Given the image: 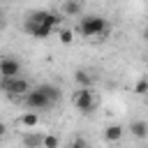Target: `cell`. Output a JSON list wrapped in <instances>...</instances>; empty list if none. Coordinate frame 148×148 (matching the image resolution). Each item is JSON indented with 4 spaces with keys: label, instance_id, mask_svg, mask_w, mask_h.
<instances>
[{
    "label": "cell",
    "instance_id": "cell-1",
    "mask_svg": "<svg viewBox=\"0 0 148 148\" xmlns=\"http://www.w3.org/2000/svg\"><path fill=\"white\" fill-rule=\"evenodd\" d=\"M106 30H109V23H106V18L99 16V14L83 16V18L79 21V28H76V32H79L81 37H99V35H104Z\"/></svg>",
    "mask_w": 148,
    "mask_h": 148
},
{
    "label": "cell",
    "instance_id": "cell-14",
    "mask_svg": "<svg viewBox=\"0 0 148 148\" xmlns=\"http://www.w3.org/2000/svg\"><path fill=\"white\" fill-rule=\"evenodd\" d=\"M74 81H76L79 86L88 88V86H92V74H88L86 69H79V72H74Z\"/></svg>",
    "mask_w": 148,
    "mask_h": 148
},
{
    "label": "cell",
    "instance_id": "cell-16",
    "mask_svg": "<svg viewBox=\"0 0 148 148\" xmlns=\"http://www.w3.org/2000/svg\"><path fill=\"white\" fill-rule=\"evenodd\" d=\"M134 92L136 95H148V79H139L136 86H134Z\"/></svg>",
    "mask_w": 148,
    "mask_h": 148
},
{
    "label": "cell",
    "instance_id": "cell-3",
    "mask_svg": "<svg viewBox=\"0 0 148 148\" xmlns=\"http://www.w3.org/2000/svg\"><path fill=\"white\" fill-rule=\"evenodd\" d=\"M2 90H5L7 95H18V97H23V95H28V92H30V83H28L23 76L2 79Z\"/></svg>",
    "mask_w": 148,
    "mask_h": 148
},
{
    "label": "cell",
    "instance_id": "cell-9",
    "mask_svg": "<svg viewBox=\"0 0 148 148\" xmlns=\"http://www.w3.org/2000/svg\"><path fill=\"white\" fill-rule=\"evenodd\" d=\"M123 134H125L123 125H118V123L106 125V130H104V141H106V143H118V141L123 139Z\"/></svg>",
    "mask_w": 148,
    "mask_h": 148
},
{
    "label": "cell",
    "instance_id": "cell-4",
    "mask_svg": "<svg viewBox=\"0 0 148 148\" xmlns=\"http://www.w3.org/2000/svg\"><path fill=\"white\" fill-rule=\"evenodd\" d=\"M23 102H25V106L32 109V111H42V109H49V106L53 104L39 88H35V90H30L28 95H23Z\"/></svg>",
    "mask_w": 148,
    "mask_h": 148
},
{
    "label": "cell",
    "instance_id": "cell-5",
    "mask_svg": "<svg viewBox=\"0 0 148 148\" xmlns=\"http://www.w3.org/2000/svg\"><path fill=\"white\" fill-rule=\"evenodd\" d=\"M25 18H30V21H35V23H46V25H51L53 30L60 25V16L58 14H53V12H46V9H37V12H30Z\"/></svg>",
    "mask_w": 148,
    "mask_h": 148
},
{
    "label": "cell",
    "instance_id": "cell-19",
    "mask_svg": "<svg viewBox=\"0 0 148 148\" xmlns=\"http://www.w3.org/2000/svg\"><path fill=\"white\" fill-rule=\"evenodd\" d=\"M146 39H148V30H146Z\"/></svg>",
    "mask_w": 148,
    "mask_h": 148
},
{
    "label": "cell",
    "instance_id": "cell-2",
    "mask_svg": "<svg viewBox=\"0 0 148 148\" xmlns=\"http://www.w3.org/2000/svg\"><path fill=\"white\" fill-rule=\"evenodd\" d=\"M72 104L79 109V111H83V113H88V111H92L95 109V92H92V88L88 86V88H79V90H74L72 92Z\"/></svg>",
    "mask_w": 148,
    "mask_h": 148
},
{
    "label": "cell",
    "instance_id": "cell-10",
    "mask_svg": "<svg viewBox=\"0 0 148 148\" xmlns=\"http://www.w3.org/2000/svg\"><path fill=\"white\" fill-rule=\"evenodd\" d=\"M130 134L136 139H146L148 136V123L146 120H132L130 123Z\"/></svg>",
    "mask_w": 148,
    "mask_h": 148
},
{
    "label": "cell",
    "instance_id": "cell-17",
    "mask_svg": "<svg viewBox=\"0 0 148 148\" xmlns=\"http://www.w3.org/2000/svg\"><path fill=\"white\" fill-rule=\"evenodd\" d=\"M60 146V139L56 134H46L44 136V148H58Z\"/></svg>",
    "mask_w": 148,
    "mask_h": 148
},
{
    "label": "cell",
    "instance_id": "cell-12",
    "mask_svg": "<svg viewBox=\"0 0 148 148\" xmlns=\"http://www.w3.org/2000/svg\"><path fill=\"white\" fill-rule=\"evenodd\" d=\"M81 14V2L79 0H65L62 2V16H79Z\"/></svg>",
    "mask_w": 148,
    "mask_h": 148
},
{
    "label": "cell",
    "instance_id": "cell-7",
    "mask_svg": "<svg viewBox=\"0 0 148 148\" xmlns=\"http://www.w3.org/2000/svg\"><path fill=\"white\" fill-rule=\"evenodd\" d=\"M0 74L2 79H14V76H21V62L12 56H5L0 60Z\"/></svg>",
    "mask_w": 148,
    "mask_h": 148
},
{
    "label": "cell",
    "instance_id": "cell-6",
    "mask_svg": "<svg viewBox=\"0 0 148 148\" xmlns=\"http://www.w3.org/2000/svg\"><path fill=\"white\" fill-rule=\"evenodd\" d=\"M23 30H25L30 37H35V39H46V37H51V32H53L51 25H46V23H35V21H30V18H25Z\"/></svg>",
    "mask_w": 148,
    "mask_h": 148
},
{
    "label": "cell",
    "instance_id": "cell-15",
    "mask_svg": "<svg viewBox=\"0 0 148 148\" xmlns=\"http://www.w3.org/2000/svg\"><path fill=\"white\" fill-rule=\"evenodd\" d=\"M58 39H60L62 44H72V42H74V30H69V28L58 30Z\"/></svg>",
    "mask_w": 148,
    "mask_h": 148
},
{
    "label": "cell",
    "instance_id": "cell-8",
    "mask_svg": "<svg viewBox=\"0 0 148 148\" xmlns=\"http://www.w3.org/2000/svg\"><path fill=\"white\" fill-rule=\"evenodd\" d=\"M44 136L46 134H42V132H25L21 143H23V148H44Z\"/></svg>",
    "mask_w": 148,
    "mask_h": 148
},
{
    "label": "cell",
    "instance_id": "cell-13",
    "mask_svg": "<svg viewBox=\"0 0 148 148\" xmlns=\"http://www.w3.org/2000/svg\"><path fill=\"white\" fill-rule=\"evenodd\" d=\"M37 88H39V90H42V92H44V95H46L51 102H58V99H60V88H58V86L42 83V86H37Z\"/></svg>",
    "mask_w": 148,
    "mask_h": 148
},
{
    "label": "cell",
    "instance_id": "cell-18",
    "mask_svg": "<svg viewBox=\"0 0 148 148\" xmlns=\"http://www.w3.org/2000/svg\"><path fill=\"white\" fill-rule=\"evenodd\" d=\"M69 148H88V141H86L83 136H76V139H72Z\"/></svg>",
    "mask_w": 148,
    "mask_h": 148
},
{
    "label": "cell",
    "instance_id": "cell-11",
    "mask_svg": "<svg viewBox=\"0 0 148 148\" xmlns=\"http://www.w3.org/2000/svg\"><path fill=\"white\" fill-rule=\"evenodd\" d=\"M18 125L21 127H25V130H32V127H37L39 125V116H37V111H28V113H23L21 118H18Z\"/></svg>",
    "mask_w": 148,
    "mask_h": 148
}]
</instances>
